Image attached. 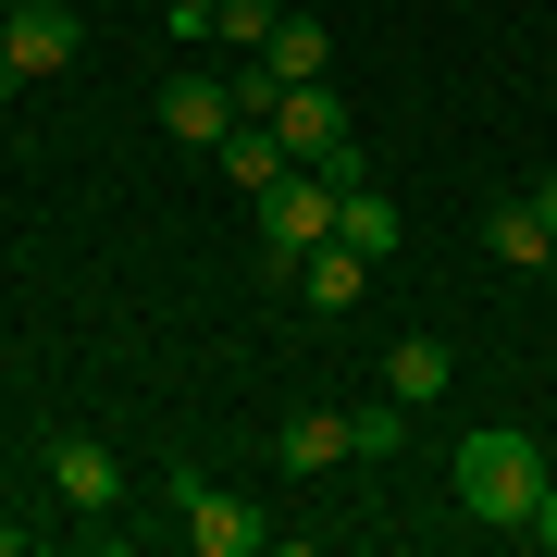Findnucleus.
Here are the masks:
<instances>
[{
    "instance_id": "f257e3e1",
    "label": "nucleus",
    "mask_w": 557,
    "mask_h": 557,
    "mask_svg": "<svg viewBox=\"0 0 557 557\" xmlns=\"http://www.w3.org/2000/svg\"><path fill=\"white\" fill-rule=\"evenodd\" d=\"M545 446L520 434V421H471L458 434V471H446V496H458V520H496V533H520V520L545 508Z\"/></svg>"
},
{
    "instance_id": "f03ea898",
    "label": "nucleus",
    "mask_w": 557,
    "mask_h": 557,
    "mask_svg": "<svg viewBox=\"0 0 557 557\" xmlns=\"http://www.w3.org/2000/svg\"><path fill=\"white\" fill-rule=\"evenodd\" d=\"M335 211H347V186L322 174V161H298V174H285L273 199H260V248H273L285 273H298V260H310L322 236H335Z\"/></svg>"
},
{
    "instance_id": "7ed1b4c3",
    "label": "nucleus",
    "mask_w": 557,
    "mask_h": 557,
    "mask_svg": "<svg viewBox=\"0 0 557 557\" xmlns=\"http://www.w3.org/2000/svg\"><path fill=\"white\" fill-rule=\"evenodd\" d=\"M161 496H174V520H186L199 557H260V508L248 496H223V483H199V471H161Z\"/></svg>"
},
{
    "instance_id": "20e7f679",
    "label": "nucleus",
    "mask_w": 557,
    "mask_h": 557,
    "mask_svg": "<svg viewBox=\"0 0 557 557\" xmlns=\"http://www.w3.org/2000/svg\"><path fill=\"white\" fill-rule=\"evenodd\" d=\"M0 38H13L25 75H62V62L87 50V25H75V0H13V13H0Z\"/></svg>"
},
{
    "instance_id": "39448f33",
    "label": "nucleus",
    "mask_w": 557,
    "mask_h": 557,
    "mask_svg": "<svg viewBox=\"0 0 557 557\" xmlns=\"http://www.w3.org/2000/svg\"><path fill=\"white\" fill-rule=\"evenodd\" d=\"M50 483H62V508H87V520L124 508V458H112L100 434H62V446H50Z\"/></svg>"
},
{
    "instance_id": "423d86ee",
    "label": "nucleus",
    "mask_w": 557,
    "mask_h": 557,
    "mask_svg": "<svg viewBox=\"0 0 557 557\" xmlns=\"http://www.w3.org/2000/svg\"><path fill=\"white\" fill-rule=\"evenodd\" d=\"M161 137L223 149V137H236V87H223V75H174V87H161Z\"/></svg>"
},
{
    "instance_id": "0eeeda50",
    "label": "nucleus",
    "mask_w": 557,
    "mask_h": 557,
    "mask_svg": "<svg viewBox=\"0 0 557 557\" xmlns=\"http://www.w3.org/2000/svg\"><path fill=\"white\" fill-rule=\"evenodd\" d=\"M483 260H496V273H545V260H557V223L533 211V186L483 211Z\"/></svg>"
},
{
    "instance_id": "6e6552de",
    "label": "nucleus",
    "mask_w": 557,
    "mask_h": 557,
    "mask_svg": "<svg viewBox=\"0 0 557 557\" xmlns=\"http://www.w3.org/2000/svg\"><path fill=\"white\" fill-rule=\"evenodd\" d=\"M273 458H285L298 483H322V471H347V458H359V421H347V409H298V421L273 434Z\"/></svg>"
},
{
    "instance_id": "1a4fd4ad",
    "label": "nucleus",
    "mask_w": 557,
    "mask_h": 557,
    "mask_svg": "<svg viewBox=\"0 0 557 557\" xmlns=\"http://www.w3.org/2000/svg\"><path fill=\"white\" fill-rule=\"evenodd\" d=\"M273 137L285 149H298V161H322V149H347V100H335V87H285V100H273Z\"/></svg>"
},
{
    "instance_id": "9d476101",
    "label": "nucleus",
    "mask_w": 557,
    "mask_h": 557,
    "mask_svg": "<svg viewBox=\"0 0 557 557\" xmlns=\"http://www.w3.org/2000/svg\"><path fill=\"white\" fill-rule=\"evenodd\" d=\"M211 161H223V174L248 186V199H273V186L298 174V149H285V137H273V124H260V112H236V137H223Z\"/></svg>"
},
{
    "instance_id": "9b49d317",
    "label": "nucleus",
    "mask_w": 557,
    "mask_h": 557,
    "mask_svg": "<svg viewBox=\"0 0 557 557\" xmlns=\"http://www.w3.org/2000/svg\"><path fill=\"white\" fill-rule=\"evenodd\" d=\"M446 384H458V359L434 335H397V347H384V397H397V409H434Z\"/></svg>"
},
{
    "instance_id": "f8f14e48",
    "label": "nucleus",
    "mask_w": 557,
    "mask_h": 557,
    "mask_svg": "<svg viewBox=\"0 0 557 557\" xmlns=\"http://www.w3.org/2000/svg\"><path fill=\"white\" fill-rule=\"evenodd\" d=\"M359 285H372V260H359L347 236H322V248L298 260V298H310V310H359Z\"/></svg>"
},
{
    "instance_id": "ddd939ff",
    "label": "nucleus",
    "mask_w": 557,
    "mask_h": 557,
    "mask_svg": "<svg viewBox=\"0 0 557 557\" xmlns=\"http://www.w3.org/2000/svg\"><path fill=\"white\" fill-rule=\"evenodd\" d=\"M335 236L359 248V260H372V273H384V260H397V236H409V223H397V199H384V186H347V211H335Z\"/></svg>"
},
{
    "instance_id": "4468645a",
    "label": "nucleus",
    "mask_w": 557,
    "mask_h": 557,
    "mask_svg": "<svg viewBox=\"0 0 557 557\" xmlns=\"http://www.w3.org/2000/svg\"><path fill=\"white\" fill-rule=\"evenodd\" d=\"M248 62H260V75H273V87H310V75H322V62H335V50H322V25H310V13H285V25H273V38H260V50H248Z\"/></svg>"
},
{
    "instance_id": "2eb2a0df",
    "label": "nucleus",
    "mask_w": 557,
    "mask_h": 557,
    "mask_svg": "<svg viewBox=\"0 0 557 557\" xmlns=\"http://www.w3.org/2000/svg\"><path fill=\"white\" fill-rule=\"evenodd\" d=\"M273 25H285V0H223V13H211V38H248V50H260Z\"/></svg>"
},
{
    "instance_id": "dca6fc26",
    "label": "nucleus",
    "mask_w": 557,
    "mask_h": 557,
    "mask_svg": "<svg viewBox=\"0 0 557 557\" xmlns=\"http://www.w3.org/2000/svg\"><path fill=\"white\" fill-rule=\"evenodd\" d=\"M347 421H359V458H397L409 446V409L397 397H384V409H347Z\"/></svg>"
},
{
    "instance_id": "f3484780",
    "label": "nucleus",
    "mask_w": 557,
    "mask_h": 557,
    "mask_svg": "<svg viewBox=\"0 0 557 557\" xmlns=\"http://www.w3.org/2000/svg\"><path fill=\"white\" fill-rule=\"evenodd\" d=\"M211 13H223V0H174L161 25H174V38H211Z\"/></svg>"
},
{
    "instance_id": "a211bd4d",
    "label": "nucleus",
    "mask_w": 557,
    "mask_h": 557,
    "mask_svg": "<svg viewBox=\"0 0 557 557\" xmlns=\"http://www.w3.org/2000/svg\"><path fill=\"white\" fill-rule=\"evenodd\" d=\"M520 533H533V545H557V483H545V508H533V520H520Z\"/></svg>"
},
{
    "instance_id": "6ab92c4d",
    "label": "nucleus",
    "mask_w": 557,
    "mask_h": 557,
    "mask_svg": "<svg viewBox=\"0 0 557 557\" xmlns=\"http://www.w3.org/2000/svg\"><path fill=\"white\" fill-rule=\"evenodd\" d=\"M13 87H25V62H13V38H0V100H13Z\"/></svg>"
},
{
    "instance_id": "aec40b11",
    "label": "nucleus",
    "mask_w": 557,
    "mask_h": 557,
    "mask_svg": "<svg viewBox=\"0 0 557 557\" xmlns=\"http://www.w3.org/2000/svg\"><path fill=\"white\" fill-rule=\"evenodd\" d=\"M533 211H545V223H557V174H545V186H533Z\"/></svg>"
}]
</instances>
